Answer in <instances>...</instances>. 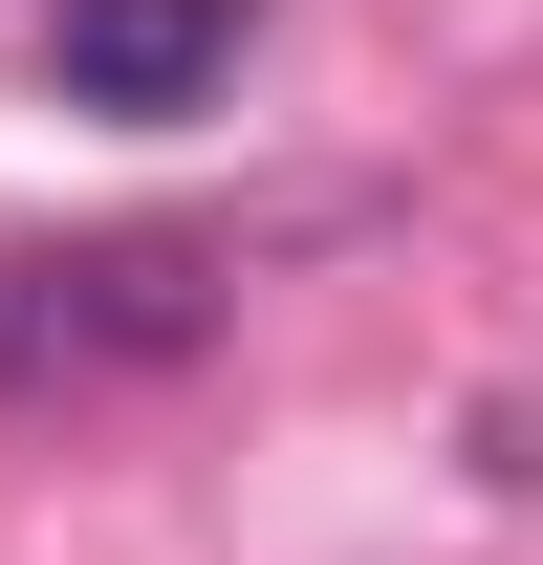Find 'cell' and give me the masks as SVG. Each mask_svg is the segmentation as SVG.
Segmentation results:
<instances>
[{
    "instance_id": "6da1fadb",
    "label": "cell",
    "mask_w": 543,
    "mask_h": 565,
    "mask_svg": "<svg viewBox=\"0 0 543 565\" xmlns=\"http://www.w3.org/2000/svg\"><path fill=\"white\" fill-rule=\"evenodd\" d=\"M217 239H174V217H109V239H22L0 262V392L22 414H87V392H152V370L217 349Z\"/></svg>"
},
{
    "instance_id": "7a4b0ae2",
    "label": "cell",
    "mask_w": 543,
    "mask_h": 565,
    "mask_svg": "<svg viewBox=\"0 0 543 565\" xmlns=\"http://www.w3.org/2000/svg\"><path fill=\"white\" fill-rule=\"evenodd\" d=\"M239 22L262 0H66V109H217V66H239Z\"/></svg>"
}]
</instances>
